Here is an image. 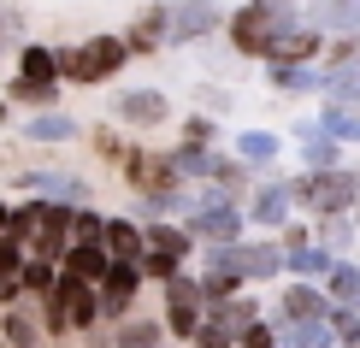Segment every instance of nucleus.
I'll use <instances>...</instances> for the list:
<instances>
[{
  "mask_svg": "<svg viewBox=\"0 0 360 348\" xmlns=\"http://www.w3.org/2000/svg\"><path fill=\"white\" fill-rule=\"evenodd\" d=\"M325 130L331 136H360V101H325Z\"/></svg>",
  "mask_w": 360,
  "mask_h": 348,
  "instance_id": "16",
  "label": "nucleus"
},
{
  "mask_svg": "<svg viewBox=\"0 0 360 348\" xmlns=\"http://www.w3.org/2000/svg\"><path fill=\"white\" fill-rule=\"evenodd\" d=\"M0 231H12V213H6V207H0Z\"/></svg>",
  "mask_w": 360,
  "mask_h": 348,
  "instance_id": "38",
  "label": "nucleus"
},
{
  "mask_svg": "<svg viewBox=\"0 0 360 348\" xmlns=\"http://www.w3.org/2000/svg\"><path fill=\"white\" fill-rule=\"evenodd\" d=\"M65 271H71V278H83V283H101L112 271L107 242H71V248H65Z\"/></svg>",
  "mask_w": 360,
  "mask_h": 348,
  "instance_id": "9",
  "label": "nucleus"
},
{
  "mask_svg": "<svg viewBox=\"0 0 360 348\" xmlns=\"http://www.w3.org/2000/svg\"><path fill=\"white\" fill-rule=\"evenodd\" d=\"M295 195H302V201H313L319 213H342V207L360 195V183H354V172H325V165H319V172H313Z\"/></svg>",
  "mask_w": 360,
  "mask_h": 348,
  "instance_id": "5",
  "label": "nucleus"
},
{
  "mask_svg": "<svg viewBox=\"0 0 360 348\" xmlns=\"http://www.w3.org/2000/svg\"><path fill=\"white\" fill-rule=\"evenodd\" d=\"M236 154H243V160H272L278 142H272V136H260V130H243V136H236Z\"/></svg>",
  "mask_w": 360,
  "mask_h": 348,
  "instance_id": "26",
  "label": "nucleus"
},
{
  "mask_svg": "<svg viewBox=\"0 0 360 348\" xmlns=\"http://www.w3.org/2000/svg\"><path fill=\"white\" fill-rule=\"evenodd\" d=\"M213 266L236 271V278H272V271H283V248H272V242H236V248H213Z\"/></svg>",
  "mask_w": 360,
  "mask_h": 348,
  "instance_id": "4",
  "label": "nucleus"
},
{
  "mask_svg": "<svg viewBox=\"0 0 360 348\" xmlns=\"http://www.w3.org/2000/svg\"><path fill=\"white\" fill-rule=\"evenodd\" d=\"M290 266H295V271H331L337 260H331V254H313V248H295V254H290Z\"/></svg>",
  "mask_w": 360,
  "mask_h": 348,
  "instance_id": "31",
  "label": "nucleus"
},
{
  "mask_svg": "<svg viewBox=\"0 0 360 348\" xmlns=\"http://www.w3.org/2000/svg\"><path fill=\"white\" fill-rule=\"evenodd\" d=\"M189 224H195V236L231 242V236H236V224H243V219H236V207L224 201V195H213V201H207V207H195V213H189Z\"/></svg>",
  "mask_w": 360,
  "mask_h": 348,
  "instance_id": "8",
  "label": "nucleus"
},
{
  "mask_svg": "<svg viewBox=\"0 0 360 348\" xmlns=\"http://www.w3.org/2000/svg\"><path fill=\"white\" fill-rule=\"evenodd\" d=\"M243 342H248V348H278V337H272L266 325H248V330H243Z\"/></svg>",
  "mask_w": 360,
  "mask_h": 348,
  "instance_id": "36",
  "label": "nucleus"
},
{
  "mask_svg": "<svg viewBox=\"0 0 360 348\" xmlns=\"http://www.w3.org/2000/svg\"><path fill=\"white\" fill-rule=\"evenodd\" d=\"M283 213H290V189H266L260 201H254V219L260 224H278Z\"/></svg>",
  "mask_w": 360,
  "mask_h": 348,
  "instance_id": "24",
  "label": "nucleus"
},
{
  "mask_svg": "<svg viewBox=\"0 0 360 348\" xmlns=\"http://www.w3.org/2000/svg\"><path fill=\"white\" fill-rule=\"evenodd\" d=\"M71 236H77V242H107V219H95V213H71Z\"/></svg>",
  "mask_w": 360,
  "mask_h": 348,
  "instance_id": "27",
  "label": "nucleus"
},
{
  "mask_svg": "<svg viewBox=\"0 0 360 348\" xmlns=\"http://www.w3.org/2000/svg\"><path fill=\"white\" fill-rule=\"evenodd\" d=\"M278 342H283V348H337V337L325 330V319H319V325H290Z\"/></svg>",
  "mask_w": 360,
  "mask_h": 348,
  "instance_id": "18",
  "label": "nucleus"
},
{
  "mask_svg": "<svg viewBox=\"0 0 360 348\" xmlns=\"http://www.w3.org/2000/svg\"><path fill=\"white\" fill-rule=\"evenodd\" d=\"M166 307H172V330L177 337H201V290L184 278H166Z\"/></svg>",
  "mask_w": 360,
  "mask_h": 348,
  "instance_id": "6",
  "label": "nucleus"
},
{
  "mask_svg": "<svg viewBox=\"0 0 360 348\" xmlns=\"http://www.w3.org/2000/svg\"><path fill=\"white\" fill-rule=\"evenodd\" d=\"M41 213H48V207H18V213H12V236H36Z\"/></svg>",
  "mask_w": 360,
  "mask_h": 348,
  "instance_id": "29",
  "label": "nucleus"
},
{
  "mask_svg": "<svg viewBox=\"0 0 360 348\" xmlns=\"http://www.w3.org/2000/svg\"><path fill=\"white\" fill-rule=\"evenodd\" d=\"M172 172H184V165H172V160H148V154L130 160V183L148 189V195H172Z\"/></svg>",
  "mask_w": 360,
  "mask_h": 348,
  "instance_id": "10",
  "label": "nucleus"
},
{
  "mask_svg": "<svg viewBox=\"0 0 360 348\" xmlns=\"http://www.w3.org/2000/svg\"><path fill=\"white\" fill-rule=\"evenodd\" d=\"M154 342H160V330H154V325H130L124 337H118V348H154Z\"/></svg>",
  "mask_w": 360,
  "mask_h": 348,
  "instance_id": "33",
  "label": "nucleus"
},
{
  "mask_svg": "<svg viewBox=\"0 0 360 348\" xmlns=\"http://www.w3.org/2000/svg\"><path fill=\"white\" fill-rule=\"evenodd\" d=\"M59 71H65V65H59V53H48V48H24V77H30V83H53Z\"/></svg>",
  "mask_w": 360,
  "mask_h": 348,
  "instance_id": "19",
  "label": "nucleus"
},
{
  "mask_svg": "<svg viewBox=\"0 0 360 348\" xmlns=\"http://www.w3.org/2000/svg\"><path fill=\"white\" fill-rule=\"evenodd\" d=\"M18 278H24V290H48V283H53V271H48V260H30Z\"/></svg>",
  "mask_w": 360,
  "mask_h": 348,
  "instance_id": "34",
  "label": "nucleus"
},
{
  "mask_svg": "<svg viewBox=\"0 0 360 348\" xmlns=\"http://www.w3.org/2000/svg\"><path fill=\"white\" fill-rule=\"evenodd\" d=\"M118 112H124L130 124H160V118H166V95H154V89H130V95L118 101Z\"/></svg>",
  "mask_w": 360,
  "mask_h": 348,
  "instance_id": "14",
  "label": "nucleus"
},
{
  "mask_svg": "<svg viewBox=\"0 0 360 348\" xmlns=\"http://www.w3.org/2000/svg\"><path fill=\"white\" fill-rule=\"evenodd\" d=\"M325 89H331L337 101H360V65H337L331 77H325Z\"/></svg>",
  "mask_w": 360,
  "mask_h": 348,
  "instance_id": "23",
  "label": "nucleus"
},
{
  "mask_svg": "<svg viewBox=\"0 0 360 348\" xmlns=\"http://www.w3.org/2000/svg\"><path fill=\"white\" fill-rule=\"evenodd\" d=\"M136 283H142L136 260H112V271L101 278V313H107V319H118V313L130 307V295H136Z\"/></svg>",
  "mask_w": 360,
  "mask_h": 348,
  "instance_id": "7",
  "label": "nucleus"
},
{
  "mask_svg": "<svg viewBox=\"0 0 360 348\" xmlns=\"http://www.w3.org/2000/svg\"><path fill=\"white\" fill-rule=\"evenodd\" d=\"M325 278H331V295H342V301H360V266H331L325 271Z\"/></svg>",
  "mask_w": 360,
  "mask_h": 348,
  "instance_id": "22",
  "label": "nucleus"
},
{
  "mask_svg": "<svg viewBox=\"0 0 360 348\" xmlns=\"http://www.w3.org/2000/svg\"><path fill=\"white\" fill-rule=\"evenodd\" d=\"M124 41H112V36H95V41H83V48H71V53H59V65H65V77L71 83H101V77H112L118 65H124Z\"/></svg>",
  "mask_w": 360,
  "mask_h": 348,
  "instance_id": "2",
  "label": "nucleus"
},
{
  "mask_svg": "<svg viewBox=\"0 0 360 348\" xmlns=\"http://www.w3.org/2000/svg\"><path fill=\"white\" fill-rule=\"evenodd\" d=\"M219 24V6H213V0H195V6H172V30H177V36H207V30H213Z\"/></svg>",
  "mask_w": 360,
  "mask_h": 348,
  "instance_id": "13",
  "label": "nucleus"
},
{
  "mask_svg": "<svg viewBox=\"0 0 360 348\" xmlns=\"http://www.w3.org/2000/svg\"><path fill=\"white\" fill-rule=\"evenodd\" d=\"M12 271H24V266H18V236L0 231V278H12Z\"/></svg>",
  "mask_w": 360,
  "mask_h": 348,
  "instance_id": "32",
  "label": "nucleus"
},
{
  "mask_svg": "<svg viewBox=\"0 0 360 348\" xmlns=\"http://www.w3.org/2000/svg\"><path fill=\"white\" fill-rule=\"evenodd\" d=\"M142 278H177V254H148V260H142Z\"/></svg>",
  "mask_w": 360,
  "mask_h": 348,
  "instance_id": "30",
  "label": "nucleus"
},
{
  "mask_svg": "<svg viewBox=\"0 0 360 348\" xmlns=\"http://www.w3.org/2000/svg\"><path fill=\"white\" fill-rule=\"evenodd\" d=\"M313 18L331 36H349V30H360V0H313Z\"/></svg>",
  "mask_w": 360,
  "mask_h": 348,
  "instance_id": "12",
  "label": "nucleus"
},
{
  "mask_svg": "<svg viewBox=\"0 0 360 348\" xmlns=\"http://www.w3.org/2000/svg\"><path fill=\"white\" fill-rule=\"evenodd\" d=\"M290 30H295V6L290 0H248V6L231 18V41H236V53H266L272 59V48L290 36Z\"/></svg>",
  "mask_w": 360,
  "mask_h": 348,
  "instance_id": "1",
  "label": "nucleus"
},
{
  "mask_svg": "<svg viewBox=\"0 0 360 348\" xmlns=\"http://www.w3.org/2000/svg\"><path fill=\"white\" fill-rule=\"evenodd\" d=\"M6 337L18 342V348H30V342H36V325H30L24 313H12V319H6Z\"/></svg>",
  "mask_w": 360,
  "mask_h": 348,
  "instance_id": "35",
  "label": "nucleus"
},
{
  "mask_svg": "<svg viewBox=\"0 0 360 348\" xmlns=\"http://www.w3.org/2000/svg\"><path fill=\"white\" fill-rule=\"evenodd\" d=\"M278 307L290 313L295 325H319V319H331L325 295H319V290H302V283H295V290H283V301H278Z\"/></svg>",
  "mask_w": 360,
  "mask_h": 348,
  "instance_id": "11",
  "label": "nucleus"
},
{
  "mask_svg": "<svg viewBox=\"0 0 360 348\" xmlns=\"http://www.w3.org/2000/svg\"><path fill=\"white\" fill-rule=\"evenodd\" d=\"M148 242H154L160 254H184V248H189V236L172 231V224H154V231H148Z\"/></svg>",
  "mask_w": 360,
  "mask_h": 348,
  "instance_id": "28",
  "label": "nucleus"
},
{
  "mask_svg": "<svg viewBox=\"0 0 360 348\" xmlns=\"http://www.w3.org/2000/svg\"><path fill=\"white\" fill-rule=\"evenodd\" d=\"M313 48H319V36H313V30H290V36L272 48V59H290V65H295V59H307Z\"/></svg>",
  "mask_w": 360,
  "mask_h": 348,
  "instance_id": "21",
  "label": "nucleus"
},
{
  "mask_svg": "<svg viewBox=\"0 0 360 348\" xmlns=\"http://www.w3.org/2000/svg\"><path fill=\"white\" fill-rule=\"evenodd\" d=\"M331 154H337V148H331V142H319V136L307 142V160H313V165H331Z\"/></svg>",
  "mask_w": 360,
  "mask_h": 348,
  "instance_id": "37",
  "label": "nucleus"
},
{
  "mask_svg": "<svg viewBox=\"0 0 360 348\" xmlns=\"http://www.w3.org/2000/svg\"><path fill=\"white\" fill-rule=\"evenodd\" d=\"M107 254L112 260H142V231L130 219H107Z\"/></svg>",
  "mask_w": 360,
  "mask_h": 348,
  "instance_id": "15",
  "label": "nucleus"
},
{
  "mask_svg": "<svg viewBox=\"0 0 360 348\" xmlns=\"http://www.w3.org/2000/svg\"><path fill=\"white\" fill-rule=\"evenodd\" d=\"M24 136H36V142H65V136H77V124H71L65 112H41L36 124H30Z\"/></svg>",
  "mask_w": 360,
  "mask_h": 348,
  "instance_id": "20",
  "label": "nucleus"
},
{
  "mask_svg": "<svg viewBox=\"0 0 360 348\" xmlns=\"http://www.w3.org/2000/svg\"><path fill=\"white\" fill-rule=\"evenodd\" d=\"M95 283H83V278H59L53 283V295H48V330H71V325H95V313H101V301L89 295Z\"/></svg>",
  "mask_w": 360,
  "mask_h": 348,
  "instance_id": "3",
  "label": "nucleus"
},
{
  "mask_svg": "<svg viewBox=\"0 0 360 348\" xmlns=\"http://www.w3.org/2000/svg\"><path fill=\"white\" fill-rule=\"evenodd\" d=\"M24 183L36 189V195H53V201H83V189L71 183V177H59V172H30Z\"/></svg>",
  "mask_w": 360,
  "mask_h": 348,
  "instance_id": "17",
  "label": "nucleus"
},
{
  "mask_svg": "<svg viewBox=\"0 0 360 348\" xmlns=\"http://www.w3.org/2000/svg\"><path fill=\"white\" fill-rule=\"evenodd\" d=\"M272 83H278V89H313V83H325V77H313V71L290 65V59H278V65H272Z\"/></svg>",
  "mask_w": 360,
  "mask_h": 348,
  "instance_id": "25",
  "label": "nucleus"
}]
</instances>
